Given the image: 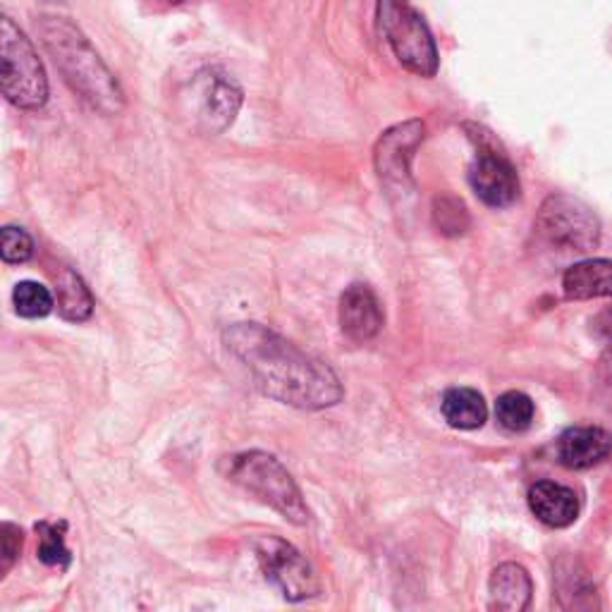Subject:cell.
<instances>
[{
    "instance_id": "cell-20",
    "label": "cell",
    "mask_w": 612,
    "mask_h": 612,
    "mask_svg": "<svg viewBox=\"0 0 612 612\" xmlns=\"http://www.w3.org/2000/svg\"><path fill=\"white\" fill-rule=\"evenodd\" d=\"M14 312L24 318H43L53 312V295L48 287L34 280H22L14 285L12 293Z\"/></svg>"
},
{
    "instance_id": "cell-9",
    "label": "cell",
    "mask_w": 612,
    "mask_h": 612,
    "mask_svg": "<svg viewBox=\"0 0 612 612\" xmlns=\"http://www.w3.org/2000/svg\"><path fill=\"white\" fill-rule=\"evenodd\" d=\"M195 125L204 135H220L235 122L241 106V89L233 75L223 70H204L191 85Z\"/></svg>"
},
{
    "instance_id": "cell-11",
    "label": "cell",
    "mask_w": 612,
    "mask_h": 612,
    "mask_svg": "<svg viewBox=\"0 0 612 612\" xmlns=\"http://www.w3.org/2000/svg\"><path fill=\"white\" fill-rule=\"evenodd\" d=\"M340 328L352 343H368L383 328V309L372 287L349 285L340 297Z\"/></svg>"
},
{
    "instance_id": "cell-12",
    "label": "cell",
    "mask_w": 612,
    "mask_h": 612,
    "mask_svg": "<svg viewBox=\"0 0 612 612\" xmlns=\"http://www.w3.org/2000/svg\"><path fill=\"white\" fill-rule=\"evenodd\" d=\"M612 453V436L599 426H574L557 441V460L567 470L582 472L601 464Z\"/></svg>"
},
{
    "instance_id": "cell-3",
    "label": "cell",
    "mask_w": 612,
    "mask_h": 612,
    "mask_svg": "<svg viewBox=\"0 0 612 612\" xmlns=\"http://www.w3.org/2000/svg\"><path fill=\"white\" fill-rule=\"evenodd\" d=\"M223 466L225 476L273 510H278L287 522L299 526L309 522V507L304 503L299 486L273 455L254 450V453L225 457Z\"/></svg>"
},
{
    "instance_id": "cell-22",
    "label": "cell",
    "mask_w": 612,
    "mask_h": 612,
    "mask_svg": "<svg viewBox=\"0 0 612 612\" xmlns=\"http://www.w3.org/2000/svg\"><path fill=\"white\" fill-rule=\"evenodd\" d=\"M436 223L438 228L447 235H460L464 233L466 225H470V218H466L464 204L457 199H441L436 201Z\"/></svg>"
},
{
    "instance_id": "cell-10",
    "label": "cell",
    "mask_w": 612,
    "mask_h": 612,
    "mask_svg": "<svg viewBox=\"0 0 612 612\" xmlns=\"http://www.w3.org/2000/svg\"><path fill=\"white\" fill-rule=\"evenodd\" d=\"M424 139V122L409 120L395 125L393 130L378 139L376 147V170L381 182L391 189L407 191L414 187L409 164L418 144Z\"/></svg>"
},
{
    "instance_id": "cell-13",
    "label": "cell",
    "mask_w": 612,
    "mask_h": 612,
    "mask_svg": "<svg viewBox=\"0 0 612 612\" xmlns=\"http://www.w3.org/2000/svg\"><path fill=\"white\" fill-rule=\"evenodd\" d=\"M529 507L536 520L551 529L572 526L579 517V497L572 488L555 481H539L529 491Z\"/></svg>"
},
{
    "instance_id": "cell-8",
    "label": "cell",
    "mask_w": 612,
    "mask_h": 612,
    "mask_svg": "<svg viewBox=\"0 0 612 612\" xmlns=\"http://www.w3.org/2000/svg\"><path fill=\"white\" fill-rule=\"evenodd\" d=\"M254 551L266 579L283 591L287 601H304L318 593L320 586L312 565L293 543L278 536H261L254 541Z\"/></svg>"
},
{
    "instance_id": "cell-6",
    "label": "cell",
    "mask_w": 612,
    "mask_h": 612,
    "mask_svg": "<svg viewBox=\"0 0 612 612\" xmlns=\"http://www.w3.org/2000/svg\"><path fill=\"white\" fill-rule=\"evenodd\" d=\"M476 144V158L470 168V185L474 195L493 208H505L520 199V175L512 160L501 149L495 137L478 125H464Z\"/></svg>"
},
{
    "instance_id": "cell-4",
    "label": "cell",
    "mask_w": 612,
    "mask_h": 612,
    "mask_svg": "<svg viewBox=\"0 0 612 612\" xmlns=\"http://www.w3.org/2000/svg\"><path fill=\"white\" fill-rule=\"evenodd\" d=\"M0 87L6 99L20 110H39L48 101L43 62L10 18L0 20Z\"/></svg>"
},
{
    "instance_id": "cell-18",
    "label": "cell",
    "mask_w": 612,
    "mask_h": 612,
    "mask_svg": "<svg viewBox=\"0 0 612 612\" xmlns=\"http://www.w3.org/2000/svg\"><path fill=\"white\" fill-rule=\"evenodd\" d=\"M534 414H536L534 402H531L529 395L517 393V391H510V393L497 397V402H495L497 424L512 433L526 431L531 424H534Z\"/></svg>"
},
{
    "instance_id": "cell-14",
    "label": "cell",
    "mask_w": 612,
    "mask_h": 612,
    "mask_svg": "<svg viewBox=\"0 0 612 612\" xmlns=\"http://www.w3.org/2000/svg\"><path fill=\"white\" fill-rule=\"evenodd\" d=\"M562 289L567 299H599L612 297V261L586 259L570 266L562 276Z\"/></svg>"
},
{
    "instance_id": "cell-17",
    "label": "cell",
    "mask_w": 612,
    "mask_h": 612,
    "mask_svg": "<svg viewBox=\"0 0 612 612\" xmlns=\"http://www.w3.org/2000/svg\"><path fill=\"white\" fill-rule=\"evenodd\" d=\"M58 312L66 320H72V324H82V320L91 318V293L85 280L72 270H66L58 278Z\"/></svg>"
},
{
    "instance_id": "cell-15",
    "label": "cell",
    "mask_w": 612,
    "mask_h": 612,
    "mask_svg": "<svg viewBox=\"0 0 612 612\" xmlns=\"http://www.w3.org/2000/svg\"><path fill=\"white\" fill-rule=\"evenodd\" d=\"M531 589L534 586H531L526 570L514 565V562H507V565H501L491 574V608L507 612L526 610L531 603Z\"/></svg>"
},
{
    "instance_id": "cell-21",
    "label": "cell",
    "mask_w": 612,
    "mask_h": 612,
    "mask_svg": "<svg viewBox=\"0 0 612 612\" xmlns=\"http://www.w3.org/2000/svg\"><path fill=\"white\" fill-rule=\"evenodd\" d=\"M0 256L6 264H27L34 256V241L22 228L6 225L0 233Z\"/></svg>"
},
{
    "instance_id": "cell-16",
    "label": "cell",
    "mask_w": 612,
    "mask_h": 612,
    "mask_svg": "<svg viewBox=\"0 0 612 612\" xmlns=\"http://www.w3.org/2000/svg\"><path fill=\"white\" fill-rule=\"evenodd\" d=\"M441 409L445 422L460 431H474L486 424L488 407L483 395L474 388H450L443 395Z\"/></svg>"
},
{
    "instance_id": "cell-5",
    "label": "cell",
    "mask_w": 612,
    "mask_h": 612,
    "mask_svg": "<svg viewBox=\"0 0 612 612\" xmlns=\"http://www.w3.org/2000/svg\"><path fill=\"white\" fill-rule=\"evenodd\" d=\"M378 20L395 58L418 77L438 72V48L409 0H378Z\"/></svg>"
},
{
    "instance_id": "cell-1",
    "label": "cell",
    "mask_w": 612,
    "mask_h": 612,
    "mask_svg": "<svg viewBox=\"0 0 612 612\" xmlns=\"http://www.w3.org/2000/svg\"><path fill=\"white\" fill-rule=\"evenodd\" d=\"M223 343L245 364L256 388L297 409H326L343 399L345 391L333 368L297 345L259 324H233Z\"/></svg>"
},
{
    "instance_id": "cell-23",
    "label": "cell",
    "mask_w": 612,
    "mask_h": 612,
    "mask_svg": "<svg viewBox=\"0 0 612 612\" xmlns=\"http://www.w3.org/2000/svg\"><path fill=\"white\" fill-rule=\"evenodd\" d=\"M22 543H24V536L20 526H14L10 522L0 526V545H3V555H0V576H6L12 570L14 560H18L22 551Z\"/></svg>"
},
{
    "instance_id": "cell-25",
    "label": "cell",
    "mask_w": 612,
    "mask_h": 612,
    "mask_svg": "<svg viewBox=\"0 0 612 612\" xmlns=\"http://www.w3.org/2000/svg\"><path fill=\"white\" fill-rule=\"evenodd\" d=\"M166 3H170V6H177V3H185V0H166Z\"/></svg>"
},
{
    "instance_id": "cell-24",
    "label": "cell",
    "mask_w": 612,
    "mask_h": 612,
    "mask_svg": "<svg viewBox=\"0 0 612 612\" xmlns=\"http://www.w3.org/2000/svg\"><path fill=\"white\" fill-rule=\"evenodd\" d=\"M595 326H599V330H601V335L605 337V340H608V345L612 347V306H610V309H605L601 316H599V320H595Z\"/></svg>"
},
{
    "instance_id": "cell-2",
    "label": "cell",
    "mask_w": 612,
    "mask_h": 612,
    "mask_svg": "<svg viewBox=\"0 0 612 612\" xmlns=\"http://www.w3.org/2000/svg\"><path fill=\"white\" fill-rule=\"evenodd\" d=\"M37 31L58 72L79 99L103 116H118L125 108V93L85 31L68 18H56V14L39 18Z\"/></svg>"
},
{
    "instance_id": "cell-7",
    "label": "cell",
    "mask_w": 612,
    "mask_h": 612,
    "mask_svg": "<svg viewBox=\"0 0 612 612\" xmlns=\"http://www.w3.org/2000/svg\"><path fill=\"white\" fill-rule=\"evenodd\" d=\"M536 230L565 251H591L601 241L599 218L584 201L567 195H553L543 201Z\"/></svg>"
},
{
    "instance_id": "cell-19",
    "label": "cell",
    "mask_w": 612,
    "mask_h": 612,
    "mask_svg": "<svg viewBox=\"0 0 612 612\" xmlns=\"http://www.w3.org/2000/svg\"><path fill=\"white\" fill-rule=\"evenodd\" d=\"M66 529L68 524H51V522H39L37 534H39V560L48 567L68 570L72 555L66 545Z\"/></svg>"
}]
</instances>
